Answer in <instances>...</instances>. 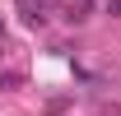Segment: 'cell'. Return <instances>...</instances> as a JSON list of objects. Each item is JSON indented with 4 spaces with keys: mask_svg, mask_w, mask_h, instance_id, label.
Wrapping results in <instances>:
<instances>
[{
    "mask_svg": "<svg viewBox=\"0 0 121 116\" xmlns=\"http://www.w3.org/2000/svg\"><path fill=\"white\" fill-rule=\"evenodd\" d=\"M65 19H70V23H84V19H89V0H70V5H65Z\"/></svg>",
    "mask_w": 121,
    "mask_h": 116,
    "instance_id": "cell-1",
    "label": "cell"
},
{
    "mask_svg": "<svg viewBox=\"0 0 121 116\" xmlns=\"http://www.w3.org/2000/svg\"><path fill=\"white\" fill-rule=\"evenodd\" d=\"M107 14H117V19H121V0H107Z\"/></svg>",
    "mask_w": 121,
    "mask_h": 116,
    "instance_id": "cell-2",
    "label": "cell"
},
{
    "mask_svg": "<svg viewBox=\"0 0 121 116\" xmlns=\"http://www.w3.org/2000/svg\"><path fill=\"white\" fill-rule=\"evenodd\" d=\"M0 42H5V23H0Z\"/></svg>",
    "mask_w": 121,
    "mask_h": 116,
    "instance_id": "cell-3",
    "label": "cell"
}]
</instances>
